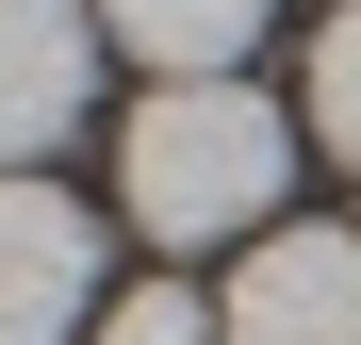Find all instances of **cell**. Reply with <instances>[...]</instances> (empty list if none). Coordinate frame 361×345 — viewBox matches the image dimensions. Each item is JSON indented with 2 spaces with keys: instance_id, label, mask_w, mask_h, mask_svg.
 <instances>
[{
  "instance_id": "cell-1",
  "label": "cell",
  "mask_w": 361,
  "mask_h": 345,
  "mask_svg": "<svg viewBox=\"0 0 361 345\" xmlns=\"http://www.w3.org/2000/svg\"><path fill=\"white\" fill-rule=\"evenodd\" d=\"M279 181H295V132L263 83H148L115 132V198L148 247H263Z\"/></svg>"
},
{
  "instance_id": "cell-2",
  "label": "cell",
  "mask_w": 361,
  "mask_h": 345,
  "mask_svg": "<svg viewBox=\"0 0 361 345\" xmlns=\"http://www.w3.org/2000/svg\"><path fill=\"white\" fill-rule=\"evenodd\" d=\"M99 329V214L66 181H0V345Z\"/></svg>"
},
{
  "instance_id": "cell-3",
  "label": "cell",
  "mask_w": 361,
  "mask_h": 345,
  "mask_svg": "<svg viewBox=\"0 0 361 345\" xmlns=\"http://www.w3.org/2000/svg\"><path fill=\"white\" fill-rule=\"evenodd\" d=\"M99 99V0H0V181H33V148H66Z\"/></svg>"
},
{
  "instance_id": "cell-4",
  "label": "cell",
  "mask_w": 361,
  "mask_h": 345,
  "mask_svg": "<svg viewBox=\"0 0 361 345\" xmlns=\"http://www.w3.org/2000/svg\"><path fill=\"white\" fill-rule=\"evenodd\" d=\"M214 313L230 345H361V230H263Z\"/></svg>"
},
{
  "instance_id": "cell-5",
  "label": "cell",
  "mask_w": 361,
  "mask_h": 345,
  "mask_svg": "<svg viewBox=\"0 0 361 345\" xmlns=\"http://www.w3.org/2000/svg\"><path fill=\"white\" fill-rule=\"evenodd\" d=\"M263 17L279 0H99V33L132 49V66H164V83H230L263 49Z\"/></svg>"
},
{
  "instance_id": "cell-6",
  "label": "cell",
  "mask_w": 361,
  "mask_h": 345,
  "mask_svg": "<svg viewBox=\"0 0 361 345\" xmlns=\"http://www.w3.org/2000/svg\"><path fill=\"white\" fill-rule=\"evenodd\" d=\"M82 345H230V313H214V296H180V279H148V296H115Z\"/></svg>"
},
{
  "instance_id": "cell-7",
  "label": "cell",
  "mask_w": 361,
  "mask_h": 345,
  "mask_svg": "<svg viewBox=\"0 0 361 345\" xmlns=\"http://www.w3.org/2000/svg\"><path fill=\"white\" fill-rule=\"evenodd\" d=\"M312 132H329V148L361 164V0H345V17L312 33Z\"/></svg>"
}]
</instances>
